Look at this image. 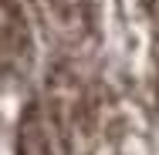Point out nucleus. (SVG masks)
<instances>
[{
    "label": "nucleus",
    "mask_w": 159,
    "mask_h": 155,
    "mask_svg": "<svg viewBox=\"0 0 159 155\" xmlns=\"http://www.w3.org/2000/svg\"><path fill=\"white\" fill-rule=\"evenodd\" d=\"M146 7L152 10V17H156V24H159V0H146Z\"/></svg>",
    "instance_id": "39448f33"
},
{
    "label": "nucleus",
    "mask_w": 159,
    "mask_h": 155,
    "mask_svg": "<svg viewBox=\"0 0 159 155\" xmlns=\"http://www.w3.org/2000/svg\"><path fill=\"white\" fill-rule=\"evenodd\" d=\"M34 61V34L20 0H0V71L24 74Z\"/></svg>",
    "instance_id": "7ed1b4c3"
},
{
    "label": "nucleus",
    "mask_w": 159,
    "mask_h": 155,
    "mask_svg": "<svg viewBox=\"0 0 159 155\" xmlns=\"http://www.w3.org/2000/svg\"><path fill=\"white\" fill-rule=\"evenodd\" d=\"M17 155H61V145L41 105H27L17 125Z\"/></svg>",
    "instance_id": "20e7f679"
},
{
    "label": "nucleus",
    "mask_w": 159,
    "mask_h": 155,
    "mask_svg": "<svg viewBox=\"0 0 159 155\" xmlns=\"http://www.w3.org/2000/svg\"><path fill=\"white\" fill-rule=\"evenodd\" d=\"M41 108L61 145V155H98L105 149L115 111L105 88L81 71V61L54 64Z\"/></svg>",
    "instance_id": "f257e3e1"
},
{
    "label": "nucleus",
    "mask_w": 159,
    "mask_h": 155,
    "mask_svg": "<svg viewBox=\"0 0 159 155\" xmlns=\"http://www.w3.org/2000/svg\"><path fill=\"white\" fill-rule=\"evenodd\" d=\"M34 14L61 61H85L98 47V17L88 0H34Z\"/></svg>",
    "instance_id": "f03ea898"
}]
</instances>
